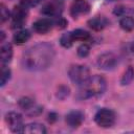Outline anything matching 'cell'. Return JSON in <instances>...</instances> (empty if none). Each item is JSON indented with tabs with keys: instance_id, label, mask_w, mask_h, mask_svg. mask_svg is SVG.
<instances>
[{
	"instance_id": "obj_14",
	"label": "cell",
	"mask_w": 134,
	"mask_h": 134,
	"mask_svg": "<svg viewBox=\"0 0 134 134\" xmlns=\"http://www.w3.org/2000/svg\"><path fill=\"white\" fill-rule=\"evenodd\" d=\"M29 38H30L29 31L23 29V30H20V31L16 32V34L14 35V42H15L16 44H18V45H21V44L27 42V41L29 40Z\"/></svg>"
},
{
	"instance_id": "obj_15",
	"label": "cell",
	"mask_w": 134,
	"mask_h": 134,
	"mask_svg": "<svg viewBox=\"0 0 134 134\" xmlns=\"http://www.w3.org/2000/svg\"><path fill=\"white\" fill-rule=\"evenodd\" d=\"M60 7L58 6V4H55L54 2H48L46 3L43 8H42V13L44 15H47V16H55L59 14Z\"/></svg>"
},
{
	"instance_id": "obj_18",
	"label": "cell",
	"mask_w": 134,
	"mask_h": 134,
	"mask_svg": "<svg viewBox=\"0 0 134 134\" xmlns=\"http://www.w3.org/2000/svg\"><path fill=\"white\" fill-rule=\"evenodd\" d=\"M133 77H134V70H133L132 67H129V68L125 71V73H124V75H122L120 82H121L122 85H128V84H130V83L132 82Z\"/></svg>"
},
{
	"instance_id": "obj_24",
	"label": "cell",
	"mask_w": 134,
	"mask_h": 134,
	"mask_svg": "<svg viewBox=\"0 0 134 134\" xmlns=\"http://www.w3.org/2000/svg\"><path fill=\"white\" fill-rule=\"evenodd\" d=\"M41 0H22V4L25 5L26 7L29 6H36Z\"/></svg>"
},
{
	"instance_id": "obj_5",
	"label": "cell",
	"mask_w": 134,
	"mask_h": 134,
	"mask_svg": "<svg viewBox=\"0 0 134 134\" xmlns=\"http://www.w3.org/2000/svg\"><path fill=\"white\" fill-rule=\"evenodd\" d=\"M27 17V9L26 6L22 3L14 7L12 12V20H13V27H21L25 22Z\"/></svg>"
},
{
	"instance_id": "obj_6",
	"label": "cell",
	"mask_w": 134,
	"mask_h": 134,
	"mask_svg": "<svg viewBox=\"0 0 134 134\" xmlns=\"http://www.w3.org/2000/svg\"><path fill=\"white\" fill-rule=\"evenodd\" d=\"M118 63V59L117 57L113 53V52H105L103 54H100L97 59V65L99 68L102 69H113Z\"/></svg>"
},
{
	"instance_id": "obj_25",
	"label": "cell",
	"mask_w": 134,
	"mask_h": 134,
	"mask_svg": "<svg viewBox=\"0 0 134 134\" xmlns=\"http://www.w3.org/2000/svg\"><path fill=\"white\" fill-rule=\"evenodd\" d=\"M57 25H58V27H60V28H64L65 26H66V24H67V22H66V20L65 19H63V18H61V17H59V19L57 20Z\"/></svg>"
},
{
	"instance_id": "obj_4",
	"label": "cell",
	"mask_w": 134,
	"mask_h": 134,
	"mask_svg": "<svg viewBox=\"0 0 134 134\" xmlns=\"http://www.w3.org/2000/svg\"><path fill=\"white\" fill-rule=\"evenodd\" d=\"M68 74L70 80L77 85H83L90 77V71L84 65H72L68 70Z\"/></svg>"
},
{
	"instance_id": "obj_23",
	"label": "cell",
	"mask_w": 134,
	"mask_h": 134,
	"mask_svg": "<svg viewBox=\"0 0 134 134\" xmlns=\"http://www.w3.org/2000/svg\"><path fill=\"white\" fill-rule=\"evenodd\" d=\"M9 17V12L8 9L5 7L4 4H1V22L3 23L5 20H7Z\"/></svg>"
},
{
	"instance_id": "obj_3",
	"label": "cell",
	"mask_w": 134,
	"mask_h": 134,
	"mask_svg": "<svg viewBox=\"0 0 134 134\" xmlns=\"http://www.w3.org/2000/svg\"><path fill=\"white\" fill-rule=\"evenodd\" d=\"M94 120H95L96 125L102 128H110L115 124L116 115L112 110L103 108V109H99L95 113Z\"/></svg>"
},
{
	"instance_id": "obj_17",
	"label": "cell",
	"mask_w": 134,
	"mask_h": 134,
	"mask_svg": "<svg viewBox=\"0 0 134 134\" xmlns=\"http://www.w3.org/2000/svg\"><path fill=\"white\" fill-rule=\"evenodd\" d=\"M71 36L73 41H87L90 38V35L84 30V29H75L73 31H71Z\"/></svg>"
},
{
	"instance_id": "obj_11",
	"label": "cell",
	"mask_w": 134,
	"mask_h": 134,
	"mask_svg": "<svg viewBox=\"0 0 134 134\" xmlns=\"http://www.w3.org/2000/svg\"><path fill=\"white\" fill-rule=\"evenodd\" d=\"M109 21L106 17L104 16H96V17H93L92 19H90L88 21V25L90 28L94 29V30H102L104 29L107 25H108Z\"/></svg>"
},
{
	"instance_id": "obj_26",
	"label": "cell",
	"mask_w": 134,
	"mask_h": 134,
	"mask_svg": "<svg viewBox=\"0 0 134 134\" xmlns=\"http://www.w3.org/2000/svg\"><path fill=\"white\" fill-rule=\"evenodd\" d=\"M110 1H113V0H110Z\"/></svg>"
},
{
	"instance_id": "obj_9",
	"label": "cell",
	"mask_w": 134,
	"mask_h": 134,
	"mask_svg": "<svg viewBox=\"0 0 134 134\" xmlns=\"http://www.w3.org/2000/svg\"><path fill=\"white\" fill-rule=\"evenodd\" d=\"M84 120V114L81 111H70L66 115V122L71 128H77Z\"/></svg>"
},
{
	"instance_id": "obj_8",
	"label": "cell",
	"mask_w": 134,
	"mask_h": 134,
	"mask_svg": "<svg viewBox=\"0 0 134 134\" xmlns=\"http://www.w3.org/2000/svg\"><path fill=\"white\" fill-rule=\"evenodd\" d=\"M90 10V4L86 0H74L70 6V15L73 18H79L82 15L88 14Z\"/></svg>"
},
{
	"instance_id": "obj_21",
	"label": "cell",
	"mask_w": 134,
	"mask_h": 134,
	"mask_svg": "<svg viewBox=\"0 0 134 134\" xmlns=\"http://www.w3.org/2000/svg\"><path fill=\"white\" fill-rule=\"evenodd\" d=\"M19 105L24 109V110H32V107H34V102L31 99H29L28 97H24V98H21L20 102H19Z\"/></svg>"
},
{
	"instance_id": "obj_20",
	"label": "cell",
	"mask_w": 134,
	"mask_h": 134,
	"mask_svg": "<svg viewBox=\"0 0 134 134\" xmlns=\"http://www.w3.org/2000/svg\"><path fill=\"white\" fill-rule=\"evenodd\" d=\"M9 77H10V70L3 65L1 67V86H4L6 82L9 80Z\"/></svg>"
},
{
	"instance_id": "obj_16",
	"label": "cell",
	"mask_w": 134,
	"mask_h": 134,
	"mask_svg": "<svg viewBox=\"0 0 134 134\" xmlns=\"http://www.w3.org/2000/svg\"><path fill=\"white\" fill-rule=\"evenodd\" d=\"M119 25L124 30L130 31L134 29V18L131 16H122V18L119 20Z\"/></svg>"
},
{
	"instance_id": "obj_22",
	"label": "cell",
	"mask_w": 134,
	"mask_h": 134,
	"mask_svg": "<svg viewBox=\"0 0 134 134\" xmlns=\"http://www.w3.org/2000/svg\"><path fill=\"white\" fill-rule=\"evenodd\" d=\"M89 51H90V48H89V46L87 45V44H82L79 48H77V54L80 55V57H82V58H85V57H87L88 54H89Z\"/></svg>"
},
{
	"instance_id": "obj_7",
	"label": "cell",
	"mask_w": 134,
	"mask_h": 134,
	"mask_svg": "<svg viewBox=\"0 0 134 134\" xmlns=\"http://www.w3.org/2000/svg\"><path fill=\"white\" fill-rule=\"evenodd\" d=\"M6 122L9 126V129L13 132L20 133L23 132L24 130V125H23V119L22 116L17 113V112H9L6 114Z\"/></svg>"
},
{
	"instance_id": "obj_12",
	"label": "cell",
	"mask_w": 134,
	"mask_h": 134,
	"mask_svg": "<svg viewBox=\"0 0 134 134\" xmlns=\"http://www.w3.org/2000/svg\"><path fill=\"white\" fill-rule=\"evenodd\" d=\"M23 133H35V134H44L46 133V129L43 125L38 124V122H32L28 124L24 127Z\"/></svg>"
},
{
	"instance_id": "obj_13",
	"label": "cell",
	"mask_w": 134,
	"mask_h": 134,
	"mask_svg": "<svg viewBox=\"0 0 134 134\" xmlns=\"http://www.w3.org/2000/svg\"><path fill=\"white\" fill-rule=\"evenodd\" d=\"M0 55H1L2 63H8L12 60V57H13V48H12V45L8 44V43L2 44L1 50H0Z\"/></svg>"
},
{
	"instance_id": "obj_19",
	"label": "cell",
	"mask_w": 134,
	"mask_h": 134,
	"mask_svg": "<svg viewBox=\"0 0 134 134\" xmlns=\"http://www.w3.org/2000/svg\"><path fill=\"white\" fill-rule=\"evenodd\" d=\"M73 39H72V36H71V31L70 32H67V34H64L62 37H61V40H60V43L63 47H70L72 44H73Z\"/></svg>"
},
{
	"instance_id": "obj_10",
	"label": "cell",
	"mask_w": 134,
	"mask_h": 134,
	"mask_svg": "<svg viewBox=\"0 0 134 134\" xmlns=\"http://www.w3.org/2000/svg\"><path fill=\"white\" fill-rule=\"evenodd\" d=\"M52 27V22L49 20V19H46V18H43V19H39L37 20L34 25H32V28L36 32L40 34V35H45L47 34L48 31H50Z\"/></svg>"
},
{
	"instance_id": "obj_1",
	"label": "cell",
	"mask_w": 134,
	"mask_h": 134,
	"mask_svg": "<svg viewBox=\"0 0 134 134\" xmlns=\"http://www.w3.org/2000/svg\"><path fill=\"white\" fill-rule=\"evenodd\" d=\"M54 48L49 43H39L29 47L24 53L22 63L28 70L40 71L49 67L54 59Z\"/></svg>"
},
{
	"instance_id": "obj_2",
	"label": "cell",
	"mask_w": 134,
	"mask_h": 134,
	"mask_svg": "<svg viewBox=\"0 0 134 134\" xmlns=\"http://www.w3.org/2000/svg\"><path fill=\"white\" fill-rule=\"evenodd\" d=\"M82 86L80 94L83 98L91 97V96H98L103 94L106 90L107 83L106 80L100 75H93L90 76L87 82H85Z\"/></svg>"
}]
</instances>
